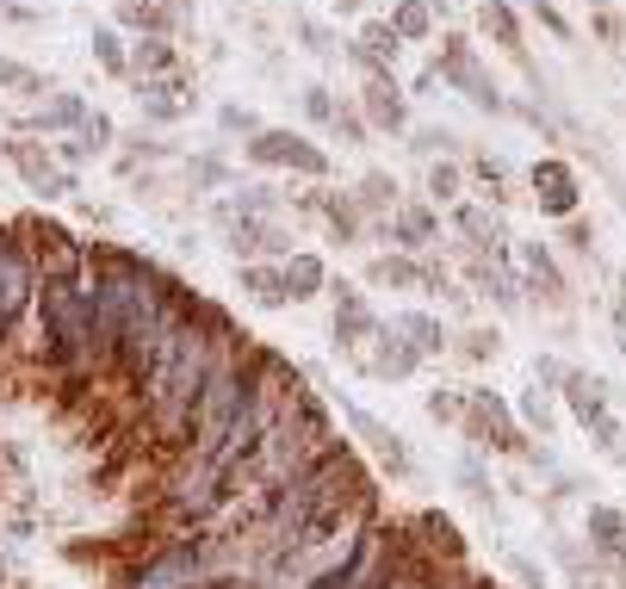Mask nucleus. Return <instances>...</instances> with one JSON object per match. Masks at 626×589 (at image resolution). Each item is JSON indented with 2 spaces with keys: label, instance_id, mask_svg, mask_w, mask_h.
<instances>
[{
  "label": "nucleus",
  "instance_id": "nucleus-44",
  "mask_svg": "<svg viewBox=\"0 0 626 589\" xmlns=\"http://www.w3.org/2000/svg\"><path fill=\"white\" fill-rule=\"evenodd\" d=\"M534 13H539V25H546V32H552V37H571V19H564V13H558V7H552V0H539V7H534Z\"/></svg>",
  "mask_w": 626,
  "mask_h": 589
},
{
  "label": "nucleus",
  "instance_id": "nucleus-24",
  "mask_svg": "<svg viewBox=\"0 0 626 589\" xmlns=\"http://www.w3.org/2000/svg\"><path fill=\"white\" fill-rule=\"evenodd\" d=\"M180 63H175V44H168V32H143L137 37V51H131V75H175Z\"/></svg>",
  "mask_w": 626,
  "mask_h": 589
},
{
  "label": "nucleus",
  "instance_id": "nucleus-12",
  "mask_svg": "<svg viewBox=\"0 0 626 589\" xmlns=\"http://www.w3.org/2000/svg\"><path fill=\"white\" fill-rule=\"evenodd\" d=\"M366 366H372L379 379H410V373L422 366V354H416V342H410L403 330H391V323H384V330L372 335V354H366Z\"/></svg>",
  "mask_w": 626,
  "mask_h": 589
},
{
  "label": "nucleus",
  "instance_id": "nucleus-54",
  "mask_svg": "<svg viewBox=\"0 0 626 589\" xmlns=\"http://www.w3.org/2000/svg\"><path fill=\"white\" fill-rule=\"evenodd\" d=\"M522 7H539V0H522Z\"/></svg>",
  "mask_w": 626,
  "mask_h": 589
},
{
  "label": "nucleus",
  "instance_id": "nucleus-14",
  "mask_svg": "<svg viewBox=\"0 0 626 589\" xmlns=\"http://www.w3.org/2000/svg\"><path fill=\"white\" fill-rule=\"evenodd\" d=\"M452 230L471 243V255H503V243H508L503 218H496L490 205H459L452 211Z\"/></svg>",
  "mask_w": 626,
  "mask_h": 589
},
{
  "label": "nucleus",
  "instance_id": "nucleus-7",
  "mask_svg": "<svg viewBox=\"0 0 626 589\" xmlns=\"http://www.w3.org/2000/svg\"><path fill=\"white\" fill-rule=\"evenodd\" d=\"M471 410H466V434L478 441V447H496V453H522V429H515V416H508V403L496 398V391H466Z\"/></svg>",
  "mask_w": 626,
  "mask_h": 589
},
{
  "label": "nucleus",
  "instance_id": "nucleus-31",
  "mask_svg": "<svg viewBox=\"0 0 626 589\" xmlns=\"http://www.w3.org/2000/svg\"><path fill=\"white\" fill-rule=\"evenodd\" d=\"M93 63H100L105 75H131V51H124V37L112 32V25L93 32Z\"/></svg>",
  "mask_w": 626,
  "mask_h": 589
},
{
  "label": "nucleus",
  "instance_id": "nucleus-19",
  "mask_svg": "<svg viewBox=\"0 0 626 589\" xmlns=\"http://www.w3.org/2000/svg\"><path fill=\"white\" fill-rule=\"evenodd\" d=\"M398 51H403V37H398L391 19H366L360 37H354V56H360L366 69H391V56H398Z\"/></svg>",
  "mask_w": 626,
  "mask_h": 589
},
{
  "label": "nucleus",
  "instance_id": "nucleus-16",
  "mask_svg": "<svg viewBox=\"0 0 626 589\" xmlns=\"http://www.w3.org/2000/svg\"><path fill=\"white\" fill-rule=\"evenodd\" d=\"M348 422L366 434V447H372V453L384 459V471H391V478H410V447H403V434H398V429H384V422H372L366 410H348Z\"/></svg>",
  "mask_w": 626,
  "mask_h": 589
},
{
  "label": "nucleus",
  "instance_id": "nucleus-22",
  "mask_svg": "<svg viewBox=\"0 0 626 589\" xmlns=\"http://www.w3.org/2000/svg\"><path fill=\"white\" fill-rule=\"evenodd\" d=\"M279 274H286L292 304H304V298H316V292H329V267H323L316 255H304V248H298L292 260H279Z\"/></svg>",
  "mask_w": 626,
  "mask_h": 589
},
{
  "label": "nucleus",
  "instance_id": "nucleus-9",
  "mask_svg": "<svg viewBox=\"0 0 626 589\" xmlns=\"http://www.w3.org/2000/svg\"><path fill=\"white\" fill-rule=\"evenodd\" d=\"M527 180H534V199H539L546 218H577V199H583V192H577V174L564 168V162H552V156L534 162Z\"/></svg>",
  "mask_w": 626,
  "mask_h": 589
},
{
  "label": "nucleus",
  "instance_id": "nucleus-36",
  "mask_svg": "<svg viewBox=\"0 0 626 589\" xmlns=\"http://www.w3.org/2000/svg\"><path fill=\"white\" fill-rule=\"evenodd\" d=\"M466 410H471V398H459V391H435L428 398V416L435 422H466Z\"/></svg>",
  "mask_w": 626,
  "mask_h": 589
},
{
  "label": "nucleus",
  "instance_id": "nucleus-30",
  "mask_svg": "<svg viewBox=\"0 0 626 589\" xmlns=\"http://www.w3.org/2000/svg\"><path fill=\"white\" fill-rule=\"evenodd\" d=\"M354 205H360V211H379V218H391V211H398V180H391V174H366L360 192H354Z\"/></svg>",
  "mask_w": 626,
  "mask_h": 589
},
{
  "label": "nucleus",
  "instance_id": "nucleus-42",
  "mask_svg": "<svg viewBox=\"0 0 626 589\" xmlns=\"http://www.w3.org/2000/svg\"><path fill=\"white\" fill-rule=\"evenodd\" d=\"M304 112H311L316 124H335V100H329V87H304Z\"/></svg>",
  "mask_w": 626,
  "mask_h": 589
},
{
  "label": "nucleus",
  "instance_id": "nucleus-32",
  "mask_svg": "<svg viewBox=\"0 0 626 589\" xmlns=\"http://www.w3.org/2000/svg\"><path fill=\"white\" fill-rule=\"evenodd\" d=\"M522 422H527V429H539V441H546V434H552V429H558V410H552V391H539V385H534V391H527V398H522Z\"/></svg>",
  "mask_w": 626,
  "mask_h": 589
},
{
  "label": "nucleus",
  "instance_id": "nucleus-28",
  "mask_svg": "<svg viewBox=\"0 0 626 589\" xmlns=\"http://www.w3.org/2000/svg\"><path fill=\"white\" fill-rule=\"evenodd\" d=\"M391 25H398L403 44L428 37V32H435V0H398V7H391Z\"/></svg>",
  "mask_w": 626,
  "mask_h": 589
},
{
  "label": "nucleus",
  "instance_id": "nucleus-1",
  "mask_svg": "<svg viewBox=\"0 0 626 589\" xmlns=\"http://www.w3.org/2000/svg\"><path fill=\"white\" fill-rule=\"evenodd\" d=\"M211 366H217V335L187 311V323L168 335V347L156 354V366L137 391V422L149 429V441L161 453H180L192 441V410H199Z\"/></svg>",
  "mask_w": 626,
  "mask_h": 589
},
{
  "label": "nucleus",
  "instance_id": "nucleus-43",
  "mask_svg": "<svg viewBox=\"0 0 626 589\" xmlns=\"http://www.w3.org/2000/svg\"><path fill=\"white\" fill-rule=\"evenodd\" d=\"M410 149H416V156H440V149H452V131H416Z\"/></svg>",
  "mask_w": 626,
  "mask_h": 589
},
{
  "label": "nucleus",
  "instance_id": "nucleus-4",
  "mask_svg": "<svg viewBox=\"0 0 626 589\" xmlns=\"http://www.w3.org/2000/svg\"><path fill=\"white\" fill-rule=\"evenodd\" d=\"M435 75H440L447 87H459V93H466V100L478 105V112H508L503 87L490 81V75H484V63H478V56H471V44H459V37L447 44V56L435 63Z\"/></svg>",
  "mask_w": 626,
  "mask_h": 589
},
{
  "label": "nucleus",
  "instance_id": "nucleus-21",
  "mask_svg": "<svg viewBox=\"0 0 626 589\" xmlns=\"http://www.w3.org/2000/svg\"><path fill=\"white\" fill-rule=\"evenodd\" d=\"M564 403H571V416L583 422V429H595V422L608 416V391H602L595 373H571V379H564Z\"/></svg>",
  "mask_w": 626,
  "mask_h": 589
},
{
  "label": "nucleus",
  "instance_id": "nucleus-6",
  "mask_svg": "<svg viewBox=\"0 0 626 589\" xmlns=\"http://www.w3.org/2000/svg\"><path fill=\"white\" fill-rule=\"evenodd\" d=\"M7 162L19 168V180L32 192H44V199H63V192H75V174L56 162L51 143H32V137H7Z\"/></svg>",
  "mask_w": 626,
  "mask_h": 589
},
{
  "label": "nucleus",
  "instance_id": "nucleus-20",
  "mask_svg": "<svg viewBox=\"0 0 626 589\" xmlns=\"http://www.w3.org/2000/svg\"><path fill=\"white\" fill-rule=\"evenodd\" d=\"M25 124H37V131H81L88 105H81V93H51V100H37L25 112Z\"/></svg>",
  "mask_w": 626,
  "mask_h": 589
},
{
  "label": "nucleus",
  "instance_id": "nucleus-49",
  "mask_svg": "<svg viewBox=\"0 0 626 589\" xmlns=\"http://www.w3.org/2000/svg\"><path fill=\"white\" fill-rule=\"evenodd\" d=\"M515 571H522V584H527V589H546V577H539L534 565H527V558H515Z\"/></svg>",
  "mask_w": 626,
  "mask_h": 589
},
{
  "label": "nucleus",
  "instance_id": "nucleus-18",
  "mask_svg": "<svg viewBox=\"0 0 626 589\" xmlns=\"http://www.w3.org/2000/svg\"><path fill=\"white\" fill-rule=\"evenodd\" d=\"M384 230H391V243H403L410 255H422V248L440 236V218L428 205H398L391 218H384Z\"/></svg>",
  "mask_w": 626,
  "mask_h": 589
},
{
  "label": "nucleus",
  "instance_id": "nucleus-39",
  "mask_svg": "<svg viewBox=\"0 0 626 589\" xmlns=\"http://www.w3.org/2000/svg\"><path fill=\"white\" fill-rule=\"evenodd\" d=\"M187 174H192V187H224V180H230V168H224L217 156H199Z\"/></svg>",
  "mask_w": 626,
  "mask_h": 589
},
{
  "label": "nucleus",
  "instance_id": "nucleus-47",
  "mask_svg": "<svg viewBox=\"0 0 626 589\" xmlns=\"http://www.w3.org/2000/svg\"><path fill=\"white\" fill-rule=\"evenodd\" d=\"M534 373H539V385H564V379H571V366H564V360H552V354H546V360H539Z\"/></svg>",
  "mask_w": 626,
  "mask_h": 589
},
{
  "label": "nucleus",
  "instance_id": "nucleus-13",
  "mask_svg": "<svg viewBox=\"0 0 626 589\" xmlns=\"http://www.w3.org/2000/svg\"><path fill=\"white\" fill-rule=\"evenodd\" d=\"M137 105H143V119H156V124H175L180 112H187V81L175 75H143L137 81Z\"/></svg>",
  "mask_w": 626,
  "mask_h": 589
},
{
  "label": "nucleus",
  "instance_id": "nucleus-25",
  "mask_svg": "<svg viewBox=\"0 0 626 589\" xmlns=\"http://www.w3.org/2000/svg\"><path fill=\"white\" fill-rule=\"evenodd\" d=\"M391 330L410 335L416 354H447V330H440V316H428V311H398L391 316Z\"/></svg>",
  "mask_w": 626,
  "mask_h": 589
},
{
  "label": "nucleus",
  "instance_id": "nucleus-48",
  "mask_svg": "<svg viewBox=\"0 0 626 589\" xmlns=\"http://www.w3.org/2000/svg\"><path fill=\"white\" fill-rule=\"evenodd\" d=\"M564 243H571L577 255H590V243H595V236H590V224H577V218H571V230H564Z\"/></svg>",
  "mask_w": 626,
  "mask_h": 589
},
{
  "label": "nucleus",
  "instance_id": "nucleus-23",
  "mask_svg": "<svg viewBox=\"0 0 626 589\" xmlns=\"http://www.w3.org/2000/svg\"><path fill=\"white\" fill-rule=\"evenodd\" d=\"M243 292L261 304V311H279V304H292V292H286V274L279 267H261V260H248L243 267Z\"/></svg>",
  "mask_w": 626,
  "mask_h": 589
},
{
  "label": "nucleus",
  "instance_id": "nucleus-40",
  "mask_svg": "<svg viewBox=\"0 0 626 589\" xmlns=\"http://www.w3.org/2000/svg\"><path fill=\"white\" fill-rule=\"evenodd\" d=\"M459 485H466V497H478V503H490V478L478 459H459Z\"/></svg>",
  "mask_w": 626,
  "mask_h": 589
},
{
  "label": "nucleus",
  "instance_id": "nucleus-33",
  "mask_svg": "<svg viewBox=\"0 0 626 589\" xmlns=\"http://www.w3.org/2000/svg\"><path fill=\"white\" fill-rule=\"evenodd\" d=\"M0 87H7V93H37V75L25 69V63H13V56H0Z\"/></svg>",
  "mask_w": 626,
  "mask_h": 589
},
{
  "label": "nucleus",
  "instance_id": "nucleus-26",
  "mask_svg": "<svg viewBox=\"0 0 626 589\" xmlns=\"http://www.w3.org/2000/svg\"><path fill=\"white\" fill-rule=\"evenodd\" d=\"M471 279H478V292H490L496 304H522V286H515V274L503 267V255H478Z\"/></svg>",
  "mask_w": 626,
  "mask_h": 589
},
{
  "label": "nucleus",
  "instance_id": "nucleus-53",
  "mask_svg": "<svg viewBox=\"0 0 626 589\" xmlns=\"http://www.w3.org/2000/svg\"><path fill=\"white\" fill-rule=\"evenodd\" d=\"M590 7H608V0H590Z\"/></svg>",
  "mask_w": 626,
  "mask_h": 589
},
{
  "label": "nucleus",
  "instance_id": "nucleus-52",
  "mask_svg": "<svg viewBox=\"0 0 626 589\" xmlns=\"http://www.w3.org/2000/svg\"><path fill=\"white\" fill-rule=\"evenodd\" d=\"M621 354H626V304H621Z\"/></svg>",
  "mask_w": 626,
  "mask_h": 589
},
{
  "label": "nucleus",
  "instance_id": "nucleus-10",
  "mask_svg": "<svg viewBox=\"0 0 626 589\" xmlns=\"http://www.w3.org/2000/svg\"><path fill=\"white\" fill-rule=\"evenodd\" d=\"M329 292H335V342H342V347H366L372 335L384 330L379 316H372V304L354 292L348 279H342V286H329Z\"/></svg>",
  "mask_w": 626,
  "mask_h": 589
},
{
  "label": "nucleus",
  "instance_id": "nucleus-8",
  "mask_svg": "<svg viewBox=\"0 0 626 589\" xmlns=\"http://www.w3.org/2000/svg\"><path fill=\"white\" fill-rule=\"evenodd\" d=\"M230 236V255L236 260H255V255H273V260H292V230L279 224V218H236V224L224 230Z\"/></svg>",
  "mask_w": 626,
  "mask_h": 589
},
{
  "label": "nucleus",
  "instance_id": "nucleus-5",
  "mask_svg": "<svg viewBox=\"0 0 626 589\" xmlns=\"http://www.w3.org/2000/svg\"><path fill=\"white\" fill-rule=\"evenodd\" d=\"M243 156L255 162V168H298V174H311V180L329 174V156H323L316 143L292 137V131H261V137H248Z\"/></svg>",
  "mask_w": 626,
  "mask_h": 589
},
{
  "label": "nucleus",
  "instance_id": "nucleus-17",
  "mask_svg": "<svg viewBox=\"0 0 626 589\" xmlns=\"http://www.w3.org/2000/svg\"><path fill=\"white\" fill-rule=\"evenodd\" d=\"M583 527H590V546H595V553L614 558V565H626V509H614V503H590Z\"/></svg>",
  "mask_w": 626,
  "mask_h": 589
},
{
  "label": "nucleus",
  "instance_id": "nucleus-2",
  "mask_svg": "<svg viewBox=\"0 0 626 589\" xmlns=\"http://www.w3.org/2000/svg\"><path fill=\"white\" fill-rule=\"evenodd\" d=\"M323 453H335V434H329V410L298 385L292 398H286V410L273 416V429H267L261 453H255V490H279L292 485V478H304V471L323 459Z\"/></svg>",
  "mask_w": 626,
  "mask_h": 589
},
{
  "label": "nucleus",
  "instance_id": "nucleus-15",
  "mask_svg": "<svg viewBox=\"0 0 626 589\" xmlns=\"http://www.w3.org/2000/svg\"><path fill=\"white\" fill-rule=\"evenodd\" d=\"M372 279H379V286H398V292H428V286H447V274H440V267H422V260H410V255H379V260H372Z\"/></svg>",
  "mask_w": 626,
  "mask_h": 589
},
{
  "label": "nucleus",
  "instance_id": "nucleus-46",
  "mask_svg": "<svg viewBox=\"0 0 626 589\" xmlns=\"http://www.w3.org/2000/svg\"><path fill=\"white\" fill-rule=\"evenodd\" d=\"M298 32L311 37V51H316V56H335V44H329V32H323V25H316V19H298Z\"/></svg>",
  "mask_w": 626,
  "mask_h": 589
},
{
  "label": "nucleus",
  "instance_id": "nucleus-34",
  "mask_svg": "<svg viewBox=\"0 0 626 589\" xmlns=\"http://www.w3.org/2000/svg\"><path fill=\"white\" fill-rule=\"evenodd\" d=\"M75 137L88 143V156H100L105 143L119 137V131H112V119H105V112H88V124H81V131H75Z\"/></svg>",
  "mask_w": 626,
  "mask_h": 589
},
{
  "label": "nucleus",
  "instance_id": "nucleus-50",
  "mask_svg": "<svg viewBox=\"0 0 626 589\" xmlns=\"http://www.w3.org/2000/svg\"><path fill=\"white\" fill-rule=\"evenodd\" d=\"M168 13H192V0H168Z\"/></svg>",
  "mask_w": 626,
  "mask_h": 589
},
{
  "label": "nucleus",
  "instance_id": "nucleus-29",
  "mask_svg": "<svg viewBox=\"0 0 626 589\" xmlns=\"http://www.w3.org/2000/svg\"><path fill=\"white\" fill-rule=\"evenodd\" d=\"M478 25H484V32L503 44V51L522 56V25H515V13H508L503 0H484V7H478Z\"/></svg>",
  "mask_w": 626,
  "mask_h": 589
},
{
  "label": "nucleus",
  "instance_id": "nucleus-51",
  "mask_svg": "<svg viewBox=\"0 0 626 589\" xmlns=\"http://www.w3.org/2000/svg\"><path fill=\"white\" fill-rule=\"evenodd\" d=\"M471 589H503V584H490V577H471Z\"/></svg>",
  "mask_w": 626,
  "mask_h": 589
},
{
  "label": "nucleus",
  "instance_id": "nucleus-27",
  "mask_svg": "<svg viewBox=\"0 0 626 589\" xmlns=\"http://www.w3.org/2000/svg\"><path fill=\"white\" fill-rule=\"evenodd\" d=\"M522 274L534 279L546 298H564V274H558V260L546 255V243H522Z\"/></svg>",
  "mask_w": 626,
  "mask_h": 589
},
{
  "label": "nucleus",
  "instance_id": "nucleus-41",
  "mask_svg": "<svg viewBox=\"0 0 626 589\" xmlns=\"http://www.w3.org/2000/svg\"><path fill=\"white\" fill-rule=\"evenodd\" d=\"M590 434H595V447L608 453V459H626V447H621V422H614V416H602Z\"/></svg>",
  "mask_w": 626,
  "mask_h": 589
},
{
  "label": "nucleus",
  "instance_id": "nucleus-45",
  "mask_svg": "<svg viewBox=\"0 0 626 589\" xmlns=\"http://www.w3.org/2000/svg\"><path fill=\"white\" fill-rule=\"evenodd\" d=\"M466 354H471V360H490V354H496V330H471L466 335Z\"/></svg>",
  "mask_w": 626,
  "mask_h": 589
},
{
  "label": "nucleus",
  "instance_id": "nucleus-11",
  "mask_svg": "<svg viewBox=\"0 0 626 589\" xmlns=\"http://www.w3.org/2000/svg\"><path fill=\"white\" fill-rule=\"evenodd\" d=\"M360 112H366V124H379V131H403V93H398V81H391V69H366Z\"/></svg>",
  "mask_w": 626,
  "mask_h": 589
},
{
  "label": "nucleus",
  "instance_id": "nucleus-3",
  "mask_svg": "<svg viewBox=\"0 0 626 589\" xmlns=\"http://www.w3.org/2000/svg\"><path fill=\"white\" fill-rule=\"evenodd\" d=\"M32 304H37V260L25 248V230L0 224V347L13 342V330L25 323Z\"/></svg>",
  "mask_w": 626,
  "mask_h": 589
},
{
  "label": "nucleus",
  "instance_id": "nucleus-38",
  "mask_svg": "<svg viewBox=\"0 0 626 589\" xmlns=\"http://www.w3.org/2000/svg\"><path fill=\"white\" fill-rule=\"evenodd\" d=\"M428 192H435V205L452 199V192H459V168H452V162H435V168H428Z\"/></svg>",
  "mask_w": 626,
  "mask_h": 589
},
{
  "label": "nucleus",
  "instance_id": "nucleus-35",
  "mask_svg": "<svg viewBox=\"0 0 626 589\" xmlns=\"http://www.w3.org/2000/svg\"><path fill=\"white\" fill-rule=\"evenodd\" d=\"M217 124H224L230 137H261V119H255L248 105H224V112H217Z\"/></svg>",
  "mask_w": 626,
  "mask_h": 589
},
{
  "label": "nucleus",
  "instance_id": "nucleus-37",
  "mask_svg": "<svg viewBox=\"0 0 626 589\" xmlns=\"http://www.w3.org/2000/svg\"><path fill=\"white\" fill-rule=\"evenodd\" d=\"M335 137H348V143H360L366 131H372V124H366V112L360 105H335V124H329Z\"/></svg>",
  "mask_w": 626,
  "mask_h": 589
}]
</instances>
